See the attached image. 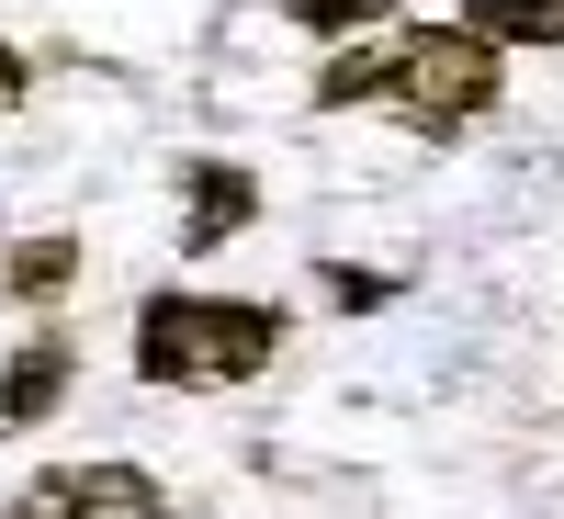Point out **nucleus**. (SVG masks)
Wrapping results in <instances>:
<instances>
[{"label":"nucleus","instance_id":"nucleus-5","mask_svg":"<svg viewBox=\"0 0 564 519\" xmlns=\"http://www.w3.org/2000/svg\"><path fill=\"white\" fill-rule=\"evenodd\" d=\"M68 339H57V327H45V339H23L12 361H0V441H12V430H34V418H57V396H68Z\"/></svg>","mask_w":564,"mask_h":519},{"label":"nucleus","instance_id":"nucleus-2","mask_svg":"<svg viewBox=\"0 0 564 519\" xmlns=\"http://www.w3.org/2000/svg\"><path fill=\"white\" fill-rule=\"evenodd\" d=\"M282 339H294L282 305H249V294H148V305H135V385L215 396V385L271 372Z\"/></svg>","mask_w":564,"mask_h":519},{"label":"nucleus","instance_id":"nucleus-9","mask_svg":"<svg viewBox=\"0 0 564 519\" xmlns=\"http://www.w3.org/2000/svg\"><path fill=\"white\" fill-rule=\"evenodd\" d=\"M0 102H23V45H0Z\"/></svg>","mask_w":564,"mask_h":519},{"label":"nucleus","instance_id":"nucleus-4","mask_svg":"<svg viewBox=\"0 0 564 519\" xmlns=\"http://www.w3.org/2000/svg\"><path fill=\"white\" fill-rule=\"evenodd\" d=\"M249 215H260V181H249L238 159H193V170H181V260L226 249Z\"/></svg>","mask_w":564,"mask_h":519},{"label":"nucleus","instance_id":"nucleus-8","mask_svg":"<svg viewBox=\"0 0 564 519\" xmlns=\"http://www.w3.org/2000/svg\"><path fill=\"white\" fill-rule=\"evenodd\" d=\"M282 12H294L305 34H327V45H350V34H384L406 0H282Z\"/></svg>","mask_w":564,"mask_h":519},{"label":"nucleus","instance_id":"nucleus-6","mask_svg":"<svg viewBox=\"0 0 564 519\" xmlns=\"http://www.w3.org/2000/svg\"><path fill=\"white\" fill-rule=\"evenodd\" d=\"M452 12L497 45H564V0H452Z\"/></svg>","mask_w":564,"mask_h":519},{"label":"nucleus","instance_id":"nucleus-7","mask_svg":"<svg viewBox=\"0 0 564 519\" xmlns=\"http://www.w3.org/2000/svg\"><path fill=\"white\" fill-rule=\"evenodd\" d=\"M0 282H12L23 305H57L68 282H79V238H23L12 260H0Z\"/></svg>","mask_w":564,"mask_h":519},{"label":"nucleus","instance_id":"nucleus-1","mask_svg":"<svg viewBox=\"0 0 564 519\" xmlns=\"http://www.w3.org/2000/svg\"><path fill=\"white\" fill-rule=\"evenodd\" d=\"M497 90H508V45L452 12V23H406V34H350L316 68V113L361 102V113H395L417 136H463L497 113Z\"/></svg>","mask_w":564,"mask_h":519},{"label":"nucleus","instance_id":"nucleus-3","mask_svg":"<svg viewBox=\"0 0 564 519\" xmlns=\"http://www.w3.org/2000/svg\"><path fill=\"white\" fill-rule=\"evenodd\" d=\"M12 519H170V497L135 463H45L12 497Z\"/></svg>","mask_w":564,"mask_h":519}]
</instances>
